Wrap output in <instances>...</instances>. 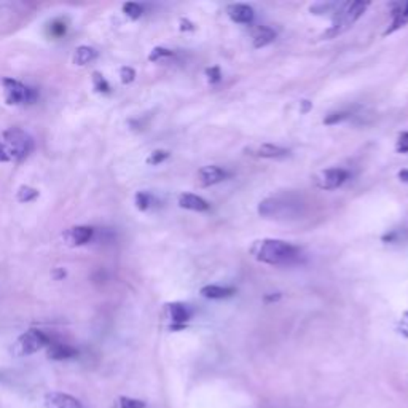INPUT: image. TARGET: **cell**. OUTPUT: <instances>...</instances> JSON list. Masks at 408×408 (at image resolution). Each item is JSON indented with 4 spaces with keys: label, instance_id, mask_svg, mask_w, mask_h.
<instances>
[{
    "label": "cell",
    "instance_id": "obj_1",
    "mask_svg": "<svg viewBox=\"0 0 408 408\" xmlns=\"http://www.w3.org/2000/svg\"><path fill=\"white\" fill-rule=\"evenodd\" d=\"M251 254L260 263L273 265V267H282V265H292L298 262L300 251L294 244L282 239H260L254 242Z\"/></svg>",
    "mask_w": 408,
    "mask_h": 408
},
{
    "label": "cell",
    "instance_id": "obj_2",
    "mask_svg": "<svg viewBox=\"0 0 408 408\" xmlns=\"http://www.w3.org/2000/svg\"><path fill=\"white\" fill-rule=\"evenodd\" d=\"M303 208H305L303 201H301L297 195L279 193L260 201L257 212L258 216L270 218V221L287 222L300 218V216L303 214Z\"/></svg>",
    "mask_w": 408,
    "mask_h": 408
},
{
    "label": "cell",
    "instance_id": "obj_3",
    "mask_svg": "<svg viewBox=\"0 0 408 408\" xmlns=\"http://www.w3.org/2000/svg\"><path fill=\"white\" fill-rule=\"evenodd\" d=\"M32 150V139L22 129L11 128L0 134V162H20Z\"/></svg>",
    "mask_w": 408,
    "mask_h": 408
},
{
    "label": "cell",
    "instance_id": "obj_4",
    "mask_svg": "<svg viewBox=\"0 0 408 408\" xmlns=\"http://www.w3.org/2000/svg\"><path fill=\"white\" fill-rule=\"evenodd\" d=\"M369 5V2H348L338 5V10L334 15V25L325 32V37H335L350 29L365 13Z\"/></svg>",
    "mask_w": 408,
    "mask_h": 408
},
{
    "label": "cell",
    "instance_id": "obj_5",
    "mask_svg": "<svg viewBox=\"0 0 408 408\" xmlns=\"http://www.w3.org/2000/svg\"><path fill=\"white\" fill-rule=\"evenodd\" d=\"M50 345V338L46 336L42 330L31 329L27 332L22 334L20 338L15 341V345L11 346V354L15 357H26L32 356V354L39 353Z\"/></svg>",
    "mask_w": 408,
    "mask_h": 408
},
{
    "label": "cell",
    "instance_id": "obj_6",
    "mask_svg": "<svg viewBox=\"0 0 408 408\" xmlns=\"http://www.w3.org/2000/svg\"><path fill=\"white\" fill-rule=\"evenodd\" d=\"M4 86V96L7 104L10 105H22V104H31L37 98V94L32 90V88L26 86L21 81L13 80V79H4L2 80Z\"/></svg>",
    "mask_w": 408,
    "mask_h": 408
},
{
    "label": "cell",
    "instance_id": "obj_7",
    "mask_svg": "<svg viewBox=\"0 0 408 408\" xmlns=\"http://www.w3.org/2000/svg\"><path fill=\"white\" fill-rule=\"evenodd\" d=\"M348 177H350V174H348L346 169L330 168L319 174L316 183L321 190H335V188H340L348 180Z\"/></svg>",
    "mask_w": 408,
    "mask_h": 408
},
{
    "label": "cell",
    "instance_id": "obj_8",
    "mask_svg": "<svg viewBox=\"0 0 408 408\" xmlns=\"http://www.w3.org/2000/svg\"><path fill=\"white\" fill-rule=\"evenodd\" d=\"M246 155L256 157V158H265V159H284L289 157V150L284 149L281 145L275 144H257L251 145L244 150Z\"/></svg>",
    "mask_w": 408,
    "mask_h": 408
},
{
    "label": "cell",
    "instance_id": "obj_9",
    "mask_svg": "<svg viewBox=\"0 0 408 408\" xmlns=\"http://www.w3.org/2000/svg\"><path fill=\"white\" fill-rule=\"evenodd\" d=\"M93 235H94V230L91 227L77 225V227L66 230L62 235V239L67 246L75 247V246H84L86 244V242H90L93 239Z\"/></svg>",
    "mask_w": 408,
    "mask_h": 408
},
{
    "label": "cell",
    "instance_id": "obj_10",
    "mask_svg": "<svg viewBox=\"0 0 408 408\" xmlns=\"http://www.w3.org/2000/svg\"><path fill=\"white\" fill-rule=\"evenodd\" d=\"M45 408H84L79 399L64 393H48L44 399Z\"/></svg>",
    "mask_w": 408,
    "mask_h": 408
},
{
    "label": "cell",
    "instance_id": "obj_11",
    "mask_svg": "<svg viewBox=\"0 0 408 408\" xmlns=\"http://www.w3.org/2000/svg\"><path fill=\"white\" fill-rule=\"evenodd\" d=\"M227 171L214 166V164H211V166H204L198 171V179L199 183L203 187H211V185H216V183H221L222 180L227 179Z\"/></svg>",
    "mask_w": 408,
    "mask_h": 408
},
{
    "label": "cell",
    "instance_id": "obj_12",
    "mask_svg": "<svg viewBox=\"0 0 408 408\" xmlns=\"http://www.w3.org/2000/svg\"><path fill=\"white\" fill-rule=\"evenodd\" d=\"M168 316L171 319V322H173V330L176 329H182L183 325L188 322V319L192 317V311L188 308L187 305L183 303H169L168 305Z\"/></svg>",
    "mask_w": 408,
    "mask_h": 408
},
{
    "label": "cell",
    "instance_id": "obj_13",
    "mask_svg": "<svg viewBox=\"0 0 408 408\" xmlns=\"http://www.w3.org/2000/svg\"><path fill=\"white\" fill-rule=\"evenodd\" d=\"M227 15L238 25H251L254 20V10L246 4H232L227 7Z\"/></svg>",
    "mask_w": 408,
    "mask_h": 408
},
{
    "label": "cell",
    "instance_id": "obj_14",
    "mask_svg": "<svg viewBox=\"0 0 408 408\" xmlns=\"http://www.w3.org/2000/svg\"><path fill=\"white\" fill-rule=\"evenodd\" d=\"M177 203H179L182 209L193 211V212H206V211H209V208H211L208 201H206L204 198L198 197V195H195V193H182Z\"/></svg>",
    "mask_w": 408,
    "mask_h": 408
},
{
    "label": "cell",
    "instance_id": "obj_15",
    "mask_svg": "<svg viewBox=\"0 0 408 408\" xmlns=\"http://www.w3.org/2000/svg\"><path fill=\"white\" fill-rule=\"evenodd\" d=\"M408 22V2L404 4H394L393 5V22L391 26L386 29L384 35H389L397 31V29L404 27Z\"/></svg>",
    "mask_w": 408,
    "mask_h": 408
},
{
    "label": "cell",
    "instance_id": "obj_16",
    "mask_svg": "<svg viewBox=\"0 0 408 408\" xmlns=\"http://www.w3.org/2000/svg\"><path fill=\"white\" fill-rule=\"evenodd\" d=\"M79 351L75 348L64 345V343H51L46 346V356L53 360H66V359H72L75 357Z\"/></svg>",
    "mask_w": 408,
    "mask_h": 408
},
{
    "label": "cell",
    "instance_id": "obj_17",
    "mask_svg": "<svg viewBox=\"0 0 408 408\" xmlns=\"http://www.w3.org/2000/svg\"><path fill=\"white\" fill-rule=\"evenodd\" d=\"M275 39H276V32L271 27L258 26V27L254 29L252 42H254V46H256V48H263V46L273 44Z\"/></svg>",
    "mask_w": 408,
    "mask_h": 408
},
{
    "label": "cell",
    "instance_id": "obj_18",
    "mask_svg": "<svg viewBox=\"0 0 408 408\" xmlns=\"http://www.w3.org/2000/svg\"><path fill=\"white\" fill-rule=\"evenodd\" d=\"M233 287H222V286H204L201 289V295L209 300H223L235 295Z\"/></svg>",
    "mask_w": 408,
    "mask_h": 408
},
{
    "label": "cell",
    "instance_id": "obj_19",
    "mask_svg": "<svg viewBox=\"0 0 408 408\" xmlns=\"http://www.w3.org/2000/svg\"><path fill=\"white\" fill-rule=\"evenodd\" d=\"M96 58H98V51L94 50L93 46L81 45L74 53V64L75 66L84 67V66H86V64H90L91 61H94Z\"/></svg>",
    "mask_w": 408,
    "mask_h": 408
},
{
    "label": "cell",
    "instance_id": "obj_20",
    "mask_svg": "<svg viewBox=\"0 0 408 408\" xmlns=\"http://www.w3.org/2000/svg\"><path fill=\"white\" fill-rule=\"evenodd\" d=\"M37 197H39V190H35V188L29 185L20 187L16 192V198L20 203H31V201H34Z\"/></svg>",
    "mask_w": 408,
    "mask_h": 408
},
{
    "label": "cell",
    "instance_id": "obj_21",
    "mask_svg": "<svg viewBox=\"0 0 408 408\" xmlns=\"http://www.w3.org/2000/svg\"><path fill=\"white\" fill-rule=\"evenodd\" d=\"M134 203L139 211H147L152 206V197L147 192H138L134 197Z\"/></svg>",
    "mask_w": 408,
    "mask_h": 408
},
{
    "label": "cell",
    "instance_id": "obj_22",
    "mask_svg": "<svg viewBox=\"0 0 408 408\" xmlns=\"http://www.w3.org/2000/svg\"><path fill=\"white\" fill-rule=\"evenodd\" d=\"M118 408H145V402L121 395V397L118 399Z\"/></svg>",
    "mask_w": 408,
    "mask_h": 408
},
{
    "label": "cell",
    "instance_id": "obj_23",
    "mask_svg": "<svg viewBox=\"0 0 408 408\" xmlns=\"http://www.w3.org/2000/svg\"><path fill=\"white\" fill-rule=\"evenodd\" d=\"M93 86H94V90L99 91V93H109L110 91L107 80H105L104 75H100L99 72L93 74Z\"/></svg>",
    "mask_w": 408,
    "mask_h": 408
},
{
    "label": "cell",
    "instance_id": "obj_24",
    "mask_svg": "<svg viewBox=\"0 0 408 408\" xmlns=\"http://www.w3.org/2000/svg\"><path fill=\"white\" fill-rule=\"evenodd\" d=\"M123 11H125V15L128 18H131V20H138V18L142 16V7L136 2H128L123 5Z\"/></svg>",
    "mask_w": 408,
    "mask_h": 408
},
{
    "label": "cell",
    "instance_id": "obj_25",
    "mask_svg": "<svg viewBox=\"0 0 408 408\" xmlns=\"http://www.w3.org/2000/svg\"><path fill=\"white\" fill-rule=\"evenodd\" d=\"M174 53L168 50V48H163V46H157V48H153L152 53L149 55V61L152 62H157L159 61V59H163V58H169V56H173Z\"/></svg>",
    "mask_w": 408,
    "mask_h": 408
},
{
    "label": "cell",
    "instance_id": "obj_26",
    "mask_svg": "<svg viewBox=\"0 0 408 408\" xmlns=\"http://www.w3.org/2000/svg\"><path fill=\"white\" fill-rule=\"evenodd\" d=\"M169 158V152L166 150H155L150 153V157L147 158V164H153V166H157V164L163 163L164 159Z\"/></svg>",
    "mask_w": 408,
    "mask_h": 408
},
{
    "label": "cell",
    "instance_id": "obj_27",
    "mask_svg": "<svg viewBox=\"0 0 408 408\" xmlns=\"http://www.w3.org/2000/svg\"><path fill=\"white\" fill-rule=\"evenodd\" d=\"M350 117L348 112H335V114H330L324 118V123L325 125H336V123H340L343 120H346V118Z\"/></svg>",
    "mask_w": 408,
    "mask_h": 408
},
{
    "label": "cell",
    "instance_id": "obj_28",
    "mask_svg": "<svg viewBox=\"0 0 408 408\" xmlns=\"http://www.w3.org/2000/svg\"><path fill=\"white\" fill-rule=\"evenodd\" d=\"M120 79H121V84H125V85L131 84V81L136 79L134 69L133 67H128V66L121 67V70H120Z\"/></svg>",
    "mask_w": 408,
    "mask_h": 408
},
{
    "label": "cell",
    "instance_id": "obj_29",
    "mask_svg": "<svg viewBox=\"0 0 408 408\" xmlns=\"http://www.w3.org/2000/svg\"><path fill=\"white\" fill-rule=\"evenodd\" d=\"M395 150L399 153H408V133H402L395 144Z\"/></svg>",
    "mask_w": 408,
    "mask_h": 408
},
{
    "label": "cell",
    "instance_id": "obj_30",
    "mask_svg": "<svg viewBox=\"0 0 408 408\" xmlns=\"http://www.w3.org/2000/svg\"><path fill=\"white\" fill-rule=\"evenodd\" d=\"M206 75H208V79L211 84H217V81H221V69L218 67H209L206 69Z\"/></svg>",
    "mask_w": 408,
    "mask_h": 408
},
{
    "label": "cell",
    "instance_id": "obj_31",
    "mask_svg": "<svg viewBox=\"0 0 408 408\" xmlns=\"http://www.w3.org/2000/svg\"><path fill=\"white\" fill-rule=\"evenodd\" d=\"M397 330H399V332L402 335L407 336V338H408V311L404 312V315H402L400 321H399V325H397Z\"/></svg>",
    "mask_w": 408,
    "mask_h": 408
},
{
    "label": "cell",
    "instance_id": "obj_32",
    "mask_svg": "<svg viewBox=\"0 0 408 408\" xmlns=\"http://www.w3.org/2000/svg\"><path fill=\"white\" fill-rule=\"evenodd\" d=\"M66 276V271H64L62 268H56L55 271H53V277H55V279H62V277Z\"/></svg>",
    "mask_w": 408,
    "mask_h": 408
},
{
    "label": "cell",
    "instance_id": "obj_33",
    "mask_svg": "<svg viewBox=\"0 0 408 408\" xmlns=\"http://www.w3.org/2000/svg\"><path fill=\"white\" fill-rule=\"evenodd\" d=\"M399 179H400L402 182L408 183V169H402V171H399Z\"/></svg>",
    "mask_w": 408,
    "mask_h": 408
}]
</instances>
